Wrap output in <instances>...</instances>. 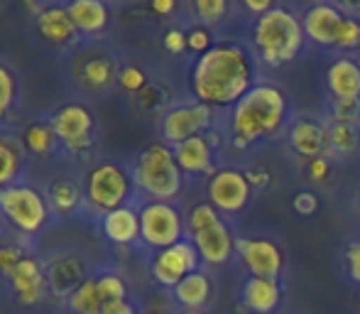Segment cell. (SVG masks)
<instances>
[{
	"label": "cell",
	"mask_w": 360,
	"mask_h": 314,
	"mask_svg": "<svg viewBox=\"0 0 360 314\" xmlns=\"http://www.w3.org/2000/svg\"><path fill=\"white\" fill-rule=\"evenodd\" d=\"M255 81V59L243 44L218 42L201 54L191 72V91L201 103L236 106Z\"/></svg>",
	"instance_id": "1"
},
{
	"label": "cell",
	"mask_w": 360,
	"mask_h": 314,
	"mask_svg": "<svg viewBox=\"0 0 360 314\" xmlns=\"http://www.w3.org/2000/svg\"><path fill=\"white\" fill-rule=\"evenodd\" d=\"M287 99L277 86L255 84L231 113V133L236 148H248L257 140L272 138L285 125Z\"/></svg>",
	"instance_id": "2"
},
{
	"label": "cell",
	"mask_w": 360,
	"mask_h": 314,
	"mask_svg": "<svg viewBox=\"0 0 360 314\" xmlns=\"http://www.w3.org/2000/svg\"><path fill=\"white\" fill-rule=\"evenodd\" d=\"M304 39L307 34L302 20L282 5H275L265 15H260L252 27V42L267 67H285L294 62L302 52Z\"/></svg>",
	"instance_id": "3"
},
{
	"label": "cell",
	"mask_w": 360,
	"mask_h": 314,
	"mask_svg": "<svg viewBox=\"0 0 360 314\" xmlns=\"http://www.w3.org/2000/svg\"><path fill=\"white\" fill-rule=\"evenodd\" d=\"M135 189L150 201H169L181 194L184 172L176 165L174 150L165 143H152L135 157L133 165Z\"/></svg>",
	"instance_id": "4"
},
{
	"label": "cell",
	"mask_w": 360,
	"mask_h": 314,
	"mask_svg": "<svg viewBox=\"0 0 360 314\" xmlns=\"http://www.w3.org/2000/svg\"><path fill=\"white\" fill-rule=\"evenodd\" d=\"M0 216L22 236H39L52 219L47 194L37 187L18 182L0 189Z\"/></svg>",
	"instance_id": "5"
},
{
	"label": "cell",
	"mask_w": 360,
	"mask_h": 314,
	"mask_svg": "<svg viewBox=\"0 0 360 314\" xmlns=\"http://www.w3.org/2000/svg\"><path fill=\"white\" fill-rule=\"evenodd\" d=\"M186 231L189 241L199 251V258L209 265H226L236 253V238L211 204H196L189 211Z\"/></svg>",
	"instance_id": "6"
},
{
	"label": "cell",
	"mask_w": 360,
	"mask_h": 314,
	"mask_svg": "<svg viewBox=\"0 0 360 314\" xmlns=\"http://www.w3.org/2000/svg\"><path fill=\"white\" fill-rule=\"evenodd\" d=\"M135 182L133 175L118 162H101L86 172L84 180V194L86 204L96 209L101 216L115 211L120 206H128L133 196Z\"/></svg>",
	"instance_id": "7"
},
{
	"label": "cell",
	"mask_w": 360,
	"mask_h": 314,
	"mask_svg": "<svg viewBox=\"0 0 360 314\" xmlns=\"http://www.w3.org/2000/svg\"><path fill=\"white\" fill-rule=\"evenodd\" d=\"M59 145L69 155H86L96 143V115L81 101H69L49 115Z\"/></svg>",
	"instance_id": "8"
},
{
	"label": "cell",
	"mask_w": 360,
	"mask_h": 314,
	"mask_svg": "<svg viewBox=\"0 0 360 314\" xmlns=\"http://www.w3.org/2000/svg\"><path fill=\"white\" fill-rule=\"evenodd\" d=\"M186 224L169 201H147L140 209V241L152 251H165L184 241Z\"/></svg>",
	"instance_id": "9"
},
{
	"label": "cell",
	"mask_w": 360,
	"mask_h": 314,
	"mask_svg": "<svg viewBox=\"0 0 360 314\" xmlns=\"http://www.w3.org/2000/svg\"><path fill=\"white\" fill-rule=\"evenodd\" d=\"M211 120H214V108L201 103V101L174 106V108L167 111L160 123L162 140H165V145L174 148V145L184 143V140L204 135V130L211 125Z\"/></svg>",
	"instance_id": "10"
},
{
	"label": "cell",
	"mask_w": 360,
	"mask_h": 314,
	"mask_svg": "<svg viewBox=\"0 0 360 314\" xmlns=\"http://www.w3.org/2000/svg\"><path fill=\"white\" fill-rule=\"evenodd\" d=\"M199 260L201 258L199 251L194 248V243L184 238V241L155 253V258H152V277L160 285L174 290L186 275L199 270Z\"/></svg>",
	"instance_id": "11"
},
{
	"label": "cell",
	"mask_w": 360,
	"mask_h": 314,
	"mask_svg": "<svg viewBox=\"0 0 360 314\" xmlns=\"http://www.w3.org/2000/svg\"><path fill=\"white\" fill-rule=\"evenodd\" d=\"M5 280H8L15 300L25 307H32L37 302H42L49 290L47 268H44V263L37 256H30V253H25L22 260L15 265V270Z\"/></svg>",
	"instance_id": "12"
},
{
	"label": "cell",
	"mask_w": 360,
	"mask_h": 314,
	"mask_svg": "<svg viewBox=\"0 0 360 314\" xmlns=\"http://www.w3.org/2000/svg\"><path fill=\"white\" fill-rule=\"evenodd\" d=\"M250 180L238 170H221L209 182V199L218 214H238L250 201Z\"/></svg>",
	"instance_id": "13"
},
{
	"label": "cell",
	"mask_w": 360,
	"mask_h": 314,
	"mask_svg": "<svg viewBox=\"0 0 360 314\" xmlns=\"http://www.w3.org/2000/svg\"><path fill=\"white\" fill-rule=\"evenodd\" d=\"M118 62L108 52H84L74 62V81L86 94H103L118 84Z\"/></svg>",
	"instance_id": "14"
},
{
	"label": "cell",
	"mask_w": 360,
	"mask_h": 314,
	"mask_svg": "<svg viewBox=\"0 0 360 314\" xmlns=\"http://www.w3.org/2000/svg\"><path fill=\"white\" fill-rule=\"evenodd\" d=\"M236 253L252 277L277 280L282 272V251L265 238H236Z\"/></svg>",
	"instance_id": "15"
},
{
	"label": "cell",
	"mask_w": 360,
	"mask_h": 314,
	"mask_svg": "<svg viewBox=\"0 0 360 314\" xmlns=\"http://www.w3.org/2000/svg\"><path fill=\"white\" fill-rule=\"evenodd\" d=\"M34 25H37L39 37L47 44H54V47H72V44L79 42V30H76L72 15H69L67 3L44 5L42 13L34 18Z\"/></svg>",
	"instance_id": "16"
},
{
	"label": "cell",
	"mask_w": 360,
	"mask_h": 314,
	"mask_svg": "<svg viewBox=\"0 0 360 314\" xmlns=\"http://www.w3.org/2000/svg\"><path fill=\"white\" fill-rule=\"evenodd\" d=\"M343 18L341 8L328 3H316L302 15L304 34L311 39L314 44H321V47H333L336 44V32L341 27Z\"/></svg>",
	"instance_id": "17"
},
{
	"label": "cell",
	"mask_w": 360,
	"mask_h": 314,
	"mask_svg": "<svg viewBox=\"0 0 360 314\" xmlns=\"http://www.w3.org/2000/svg\"><path fill=\"white\" fill-rule=\"evenodd\" d=\"M326 84L336 106H358L360 101V64L356 59L341 57L331 62Z\"/></svg>",
	"instance_id": "18"
},
{
	"label": "cell",
	"mask_w": 360,
	"mask_h": 314,
	"mask_svg": "<svg viewBox=\"0 0 360 314\" xmlns=\"http://www.w3.org/2000/svg\"><path fill=\"white\" fill-rule=\"evenodd\" d=\"M176 165L184 175H216L214 172V148L206 135H196L184 143L174 145Z\"/></svg>",
	"instance_id": "19"
},
{
	"label": "cell",
	"mask_w": 360,
	"mask_h": 314,
	"mask_svg": "<svg viewBox=\"0 0 360 314\" xmlns=\"http://www.w3.org/2000/svg\"><path fill=\"white\" fill-rule=\"evenodd\" d=\"M101 234L115 246H130L140 238V209L120 206L101 216Z\"/></svg>",
	"instance_id": "20"
},
{
	"label": "cell",
	"mask_w": 360,
	"mask_h": 314,
	"mask_svg": "<svg viewBox=\"0 0 360 314\" xmlns=\"http://www.w3.org/2000/svg\"><path fill=\"white\" fill-rule=\"evenodd\" d=\"M49 277V290L59 297H69L81 282L89 280V272H86L84 263L79 256H62L52 263V268H47Z\"/></svg>",
	"instance_id": "21"
},
{
	"label": "cell",
	"mask_w": 360,
	"mask_h": 314,
	"mask_svg": "<svg viewBox=\"0 0 360 314\" xmlns=\"http://www.w3.org/2000/svg\"><path fill=\"white\" fill-rule=\"evenodd\" d=\"M282 300V290L277 280L267 277H248L243 282V302L250 312L255 314H275Z\"/></svg>",
	"instance_id": "22"
},
{
	"label": "cell",
	"mask_w": 360,
	"mask_h": 314,
	"mask_svg": "<svg viewBox=\"0 0 360 314\" xmlns=\"http://www.w3.org/2000/svg\"><path fill=\"white\" fill-rule=\"evenodd\" d=\"M47 201L52 214H57L59 219H69L81 209V204L86 201L84 187L72 177H59L47 187Z\"/></svg>",
	"instance_id": "23"
},
{
	"label": "cell",
	"mask_w": 360,
	"mask_h": 314,
	"mask_svg": "<svg viewBox=\"0 0 360 314\" xmlns=\"http://www.w3.org/2000/svg\"><path fill=\"white\" fill-rule=\"evenodd\" d=\"M289 143L302 157H321V153L328 145V130L323 128L319 120H309V118H299L292 125V133H289Z\"/></svg>",
	"instance_id": "24"
},
{
	"label": "cell",
	"mask_w": 360,
	"mask_h": 314,
	"mask_svg": "<svg viewBox=\"0 0 360 314\" xmlns=\"http://www.w3.org/2000/svg\"><path fill=\"white\" fill-rule=\"evenodd\" d=\"M67 10L72 15L79 34H101L110 23V8L101 0H74L67 3Z\"/></svg>",
	"instance_id": "25"
},
{
	"label": "cell",
	"mask_w": 360,
	"mask_h": 314,
	"mask_svg": "<svg viewBox=\"0 0 360 314\" xmlns=\"http://www.w3.org/2000/svg\"><path fill=\"white\" fill-rule=\"evenodd\" d=\"M20 143H22L25 153L30 157H37V160H47V157L57 153V148H62L49 118L32 120V123L25 125L22 133H20Z\"/></svg>",
	"instance_id": "26"
},
{
	"label": "cell",
	"mask_w": 360,
	"mask_h": 314,
	"mask_svg": "<svg viewBox=\"0 0 360 314\" xmlns=\"http://www.w3.org/2000/svg\"><path fill=\"white\" fill-rule=\"evenodd\" d=\"M25 162H27V153L20 143V135L0 133V189L18 184Z\"/></svg>",
	"instance_id": "27"
},
{
	"label": "cell",
	"mask_w": 360,
	"mask_h": 314,
	"mask_svg": "<svg viewBox=\"0 0 360 314\" xmlns=\"http://www.w3.org/2000/svg\"><path fill=\"white\" fill-rule=\"evenodd\" d=\"M174 300L184 307L186 312H201L211 300V280L206 272L196 270L186 275L179 285L174 287Z\"/></svg>",
	"instance_id": "28"
},
{
	"label": "cell",
	"mask_w": 360,
	"mask_h": 314,
	"mask_svg": "<svg viewBox=\"0 0 360 314\" xmlns=\"http://www.w3.org/2000/svg\"><path fill=\"white\" fill-rule=\"evenodd\" d=\"M67 305L72 314H101L103 312V297H101L98 287H96V277L91 275L86 282H81L79 287L67 297Z\"/></svg>",
	"instance_id": "29"
},
{
	"label": "cell",
	"mask_w": 360,
	"mask_h": 314,
	"mask_svg": "<svg viewBox=\"0 0 360 314\" xmlns=\"http://www.w3.org/2000/svg\"><path fill=\"white\" fill-rule=\"evenodd\" d=\"M360 143V130L356 123H343V120H333V125L328 128V145L338 153L348 155L358 148Z\"/></svg>",
	"instance_id": "30"
},
{
	"label": "cell",
	"mask_w": 360,
	"mask_h": 314,
	"mask_svg": "<svg viewBox=\"0 0 360 314\" xmlns=\"http://www.w3.org/2000/svg\"><path fill=\"white\" fill-rule=\"evenodd\" d=\"M96 277V287H98L103 302H118V300H128V285L125 280L113 270L98 272Z\"/></svg>",
	"instance_id": "31"
},
{
	"label": "cell",
	"mask_w": 360,
	"mask_h": 314,
	"mask_svg": "<svg viewBox=\"0 0 360 314\" xmlns=\"http://www.w3.org/2000/svg\"><path fill=\"white\" fill-rule=\"evenodd\" d=\"M15 101H18V79L5 64H0V120L8 118Z\"/></svg>",
	"instance_id": "32"
},
{
	"label": "cell",
	"mask_w": 360,
	"mask_h": 314,
	"mask_svg": "<svg viewBox=\"0 0 360 314\" xmlns=\"http://www.w3.org/2000/svg\"><path fill=\"white\" fill-rule=\"evenodd\" d=\"M338 49H358L360 47V20L356 18H343L341 27L336 32V44Z\"/></svg>",
	"instance_id": "33"
},
{
	"label": "cell",
	"mask_w": 360,
	"mask_h": 314,
	"mask_svg": "<svg viewBox=\"0 0 360 314\" xmlns=\"http://www.w3.org/2000/svg\"><path fill=\"white\" fill-rule=\"evenodd\" d=\"M196 15L204 25H216L226 18L228 13V3L226 0H196L194 5Z\"/></svg>",
	"instance_id": "34"
},
{
	"label": "cell",
	"mask_w": 360,
	"mask_h": 314,
	"mask_svg": "<svg viewBox=\"0 0 360 314\" xmlns=\"http://www.w3.org/2000/svg\"><path fill=\"white\" fill-rule=\"evenodd\" d=\"M118 84H120V89L130 91V94H138V91H143L147 86V77L140 67H125V69H120V74H118Z\"/></svg>",
	"instance_id": "35"
},
{
	"label": "cell",
	"mask_w": 360,
	"mask_h": 314,
	"mask_svg": "<svg viewBox=\"0 0 360 314\" xmlns=\"http://www.w3.org/2000/svg\"><path fill=\"white\" fill-rule=\"evenodd\" d=\"M22 256L25 253L20 251L18 246H13V243H3V246H0V275L8 277L10 272L15 270V265L22 260Z\"/></svg>",
	"instance_id": "36"
},
{
	"label": "cell",
	"mask_w": 360,
	"mask_h": 314,
	"mask_svg": "<svg viewBox=\"0 0 360 314\" xmlns=\"http://www.w3.org/2000/svg\"><path fill=\"white\" fill-rule=\"evenodd\" d=\"M292 206L297 214L311 216V214H316V209H319V199H316V194H311V191H299V194L294 196Z\"/></svg>",
	"instance_id": "37"
},
{
	"label": "cell",
	"mask_w": 360,
	"mask_h": 314,
	"mask_svg": "<svg viewBox=\"0 0 360 314\" xmlns=\"http://www.w3.org/2000/svg\"><path fill=\"white\" fill-rule=\"evenodd\" d=\"M186 44H189L191 52H199V54H206L211 47H214V44H211V34L201 27L191 30V32L186 34Z\"/></svg>",
	"instance_id": "38"
},
{
	"label": "cell",
	"mask_w": 360,
	"mask_h": 314,
	"mask_svg": "<svg viewBox=\"0 0 360 314\" xmlns=\"http://www.w3.org/2000/svg\"><path fill=\"white\" fill-rule=\"evenodd\" d=\"M165 47H167V52H172V54H181L184 49H189V44H186V32H181V30H169V32L165 34Z\"/></svg>",
	"instance_id": "39"
},
{
	"label": "cell",
	"mask_w": 360,
	"mask_h": 314,
	"mask_svg": "<svg viewBox=\"0 0 360 314\" xmlns=\"http://www.w3.org/2000/svg\"><path fill=\"white\" fill-rule=\"evenodd\" d=\"M328 172H331V165H328V160H323V157H316V160L309 162V177H311L314 182H323L328 177Z\"/></svg>",
	"instance_id": "40"
},
{
	"label": "cell",
	"mask_w": 360,
	"mask_h": 314,
	"mask_svg": "<svg viewBox=\"0 0 360 314\" xmlns=\"http://www.w3.org/2000/svg\"><path fill=\"white\" fill-rule=\"evenodd\" d=\"M101 314H138V307L130 300H118V302H105Z\"/></svg>",
	"instance_id": "41"
},
{
	"label": "cell",
	"mask_w": 360,
	"mask_h": 314,
	"mask_svg": "<svg viewBox=\"0 0 360 314\" xmlns=\"http://www.w3.org/2000/svg\"><path fill=\"white\" fill-rule=\"evenodd\" d=\"M346 260H348V275H351L356 282H360V243H358V246L348 248Z\"/></svg>",
	"instance_id": "42"
},
{
	"label": "cell",
	"mask_w": 360,
	"mask_h": 314,
	"mask_svg": "<svg viewBox=\"0 0 360 314\" xmlns=\"http://www.w3.org/2000/svg\"><path fill=\"white\" fill-rule=\"evenodd\" d=\"M245 8L252 10V13H257V18H260V15H265L267 10H272L275 5H272L270 0H260V3H257V0H245Z\"/></svg>",
	"instance_id": "43"
},
{
	"label": "cell",
	"mask_w": 360,
	"mask_h": 314,
	"mask_svg": "<svg viewBox=\"0 0 360 314\" xmlns=\"http://www.w3.org/2000/svg\"><path fill=\"white\" fill-rule=\"evenodd\" d=\"M152 10L160 15L172 13V10H174V0H155V3H152Z\"/></svg>",
	"instance_id": "44"
},
{
	"label": "cell",
	"mask_w": 360,
	"mask_h": 314,
	"mask_svg": "<svg viewBox=\"0 0 360 314\" xmlns=\"http://www.w3.org/2000/svg\"><path fill=\"white\" fill-rule=\"evenodd\" d=\"M358 305H360V290H358Z\"/></svg>",
	"instance_id": "45"
},
{
	"label": "cell",
	"mask_w": 360,
	"mask_h": 314,
	"mask_svg": "<svg viewBox=\"0 0 360 314\" xmlns=\"http://www.w3.org/2000/svg\"><path fill=\"white\" fill-rule=\"evenodd\" d=\"M186 314H201V312H186Z\"/></svg>",
	"instance_id": "46"
},
{
	"label": "cell",
	"mask_w": 360,
	"mask_h": 314,
	"mask_svg": "<svg viewBox=\"0 0 360 314\" xmlns=\"http://www.w3.org/2000/svg\"><path fill=\"white\" fill-rule=\"evenodd\" d=\"M152 314H157V312H152Z\"/></svg>",
	"instance_id": "47"
}]
</instances>
